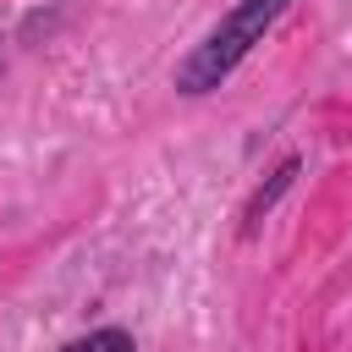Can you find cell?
<instances>
[{
	"label": "cell",
	"instance_id": "1",
	"mask_svg": "<svg viewBox=\"0 0 352 352\" xmlns=\"http://www.w3.org/2000/svg\"><path fill=\"white\" fill-rule=\"evenodd\" d=\"M286 6H292V0H236V6L204 33V44H192V50L182 55L176 88H182V94H214V88L248 60V50L275 28V16H280Z\"/></svg>",
	"mask_w": 352,
	"mask_h": 352
},
{
	"label": "cell",
	"instance_id": "2",
	"mask_svg": "<svg viewBox=\"0 0 352 352\" xmlns=\"http://www.w3.org/2000/svg\"><path fill=\"white\" fill-rule=\"evenodd\" d=\"M60 352H138V341L126 336V330H88V336H77V341H66Z\"/></svg>",
	"mask_w": 352,
	"mask_h": 352
},
{
	"label": "cell",
	"instance_id": "3",
	"mask_svg": "<svg viewBox=\"0 0 352 352\" xmlns=\"http://www.w3.org/2000/svg\"><path fill=\"white\" fill-rule=\"evenodd\" d=\"M292 176H297V160H286V165L270 176V187H258V192H253V204H248V226H258V220H264V209H270V204L292 187Z\"/></svg>",
	"mask_w": 352,
	"mask_h": 352
}]
</instances>
